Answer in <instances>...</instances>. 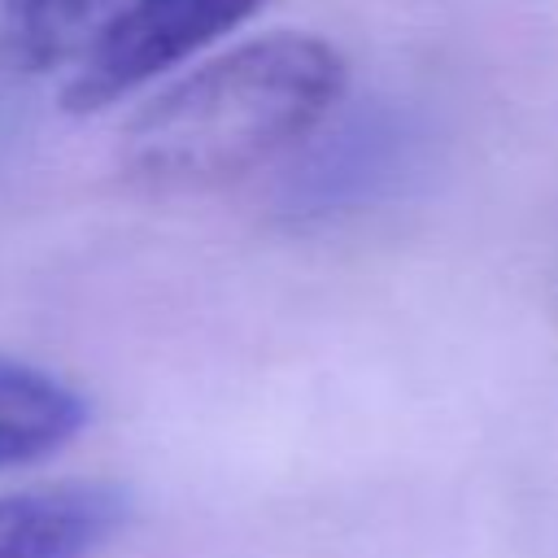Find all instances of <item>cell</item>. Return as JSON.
Masks as SVG:
<instances>
[{
	"label": "cell",
	"instance_id": "cell-1",
	"mask_svg": "<svg viewBox=\"0 0 558 558\" xmlns=\"http://www.w3.org/2000/svg\"><path fill=\"white\" fill-rule=\"evenodd\" d=\"M344 92L349 61L336 44L257 35L144 100L122 135V166L148 192H214L301 148Z\"/></svg>",
	"mask_w": 558,
	"mask_h": 558
},
{
	"label": "cell",
	"instance_id": "cell-2",
	"mask_svg": "<svg viewBox=\"0 0 558 558\" xmlns=\"http://www.w3.org/2000/svg\"><path fill=\"white\" fill-rule=\"evenodd\" d=\"M266 0H157L122 39H113L96 61H87L65 83V109L92 113L105 109L157 74L174 70L192 52L231 35L248 22Z\"/></svg>",
	"mask_w": 558,
	"mask_h": 558
},
{
	"label": "cell",
	"instance_id": "cell-3",
	"mask_svg": "<svg viewBox=\"0 0 558 558\" xmlns=\"http://www.w3.org/2000/svg\"><path fill=\"white\" fill-rule=\"evenodd\" d=\"M418 135L401 113L375 109L331 131L288 183L283 209L292 218L357 214L388 196L414 170Z\"/></svg>",
	"mask_w": 558,
	"mask_h": 558
},
{
	"label": "cell",
	"instance_id": "cell-4",
	"mask_svg": "<svg viewBox=\"0 0 558 558\" xmlns=\"http://www.w3.org/2000/svg\"><path fill=\"white\" fill-rule=\"evenodd\" d=\"M126 523V493L100 480L0 497V558H87Z\"/></svg>",
	"mask_w": 558,
	"mask_h": 558
},
{
	"label": "cell",
	"instance_id": "cell-5",
	"mask_svg": "<svg viewBox=\"0 0 558 558\" xmlns=\"http://www.w3.org/2000/svg\"><path fill=\"white\" fill-rule=\"evenodd\" d=\"M157 0H9V44L26 70H83Z\"/></svg>",
	"mask_w": 558,
	"mask_h": 558
},
{
	"label": "cell",
	"instance_id": "cell-6",
	"mask_svg": "<svg viewBox=\"0 0 558 558\" xmlns=\"http://www.w3.org/2000/svg\"><path fill=\"white\" fill-rule=\"evenodd\" d=\"M87 423V401L57 375L0 357V466H22L70 445Z\"/></svg>",
	"mask_w": 558,
	"mask_h": 558
}]
</instances>
